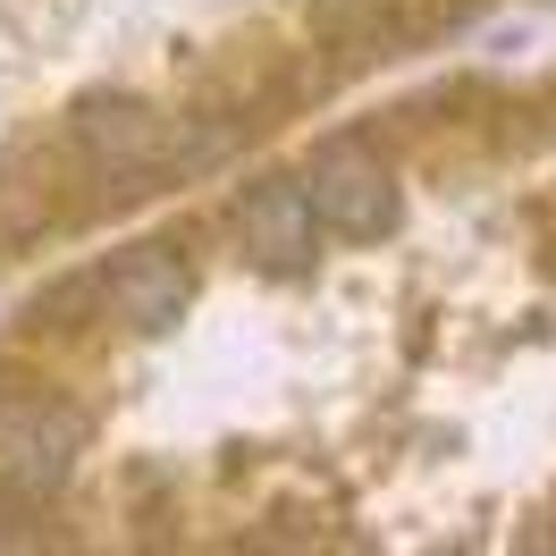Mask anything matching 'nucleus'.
<instances>
[{
    "instance_id": "7ed1b4c3",
    "label": "nucleus",
    "mask_w": 556,
    "mask_h": 556,
    "mask_svg": "<svg viewBox=\"0 0 556 556\" xmlns=\"http://www.w3.org/2000/svg\"><path fill=\"white\" fill-rule=\"evenodd\" d=\"M313 219L320 228H338V237H380L388 211H396V186H388L380 152H363V143H329L313 161Z\"/></svg>"
},
{
    "instance_id": "423d86ee",
    "label": "nucleus",
    "mask_w": 556,
    "mask_h": 556,
    "mask_svg": "<svg viewBox=\"0 0 556 556\" xmlns=\"http://www.w3.org/2000/svg\"><path fill=\"white\" fill-rule=\"evenodd\" d=\"M42 219H51V186H35V177L9 161V169H0V244L35 237Z\"/></svg>"
},
{
    "instance_id": "f257e3e1",
    "label": "nucleus",
    "mask_w": 556,
    "mask_h": 556,
    "mask_svg": "<svg viewBox=\"0 0 556 556\" xmlns=\"http://www.w3.org/2000/svg\"><path fill=\"white\" fill-rule=\"evenodd\" d=\"M85 455V414L60 388L17 380L0 363V497L9 506H51Z\"/></svg>"
},
{
    "instance_id": "39448f33",
    "label": "nucleus",
    "mask_w": 556,
    "mask_h": 556,
    "mask_svg": "<svg viewBox=\"0 0 556 556\" xmlns=\"http://www.w3.org/2000/svg\"><path fill=\"white\" fill-rule=\"evenodd\" d=\"M244 244L270 262V270H304L313 262V194L304 186H262V194H244Z\"/></svg>"
},
{
    "instance_id": "f03ea898",
    "label": "nucleus",
    "mask_w": 556,
    "mask_h": 556,
    "mask_svg": "<svg viewBox=\"0 0 556 556\" xmlns=\"http://www.w3.org/2000/svg\"><path fill=\"white\" fill-rule=\"evenodd\" d=\"M68 136H76V152L110 177H152V169L177 161V127L152 102H136V93H85L76 118H68Z\"/></svg>"
},
{
    "instance_id": "20e7f679",
    "label": "nucleus",
    "mask_w": 556,
    "mask_h": 556,
    "mask_svg": "<svg viewBox=\"0 0 556 556\" xmlns=\"http://www.w3.org/2000/svg\"><path fill=\"white\" fill-rule=\"evenodd\" d=\"M102 313H118L143 338L177 329V313H186V262H177V244H136L118 270H102Z\"/></svg>"
}]
</instances>
